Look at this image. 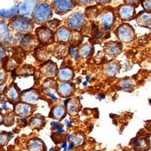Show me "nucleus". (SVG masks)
<instances>
[{"label":"nucleus","mask_w":151,"mask_h":151,"mask_svg":"<svg viewBox=\"0 0 151 151\" xmlns=\"http://www.w3.org/2000/svg\"><path fill=\"white\" fill-rule=\"evenodd\" d=\"M32 16L33 21L37 24L48 22L52 17V7L45 2H40L35 8Z\"/></svg>","instance_id":"obj_1"},{"label":"nucleus","mask_w":151,"mask_h":151,"mask_svg":"<svg viewBox=\"0 0 151 151\" xmlns=\"http://www.w3.org/2000/svg\"><path fill=\"white\" fill-rule=\"evenodd\" d=\"M11 27L15 33L26 34L33 29V24L29 17L21 15L16 16L11 22Z\"/></svg>","instance_id":"obj_2"},{"label":"nucleus","mask_w":151,"mask_h":151,"mask_svg":"<svg viewBox=\"0 0 151 151\" xmlns=\"http://www.w3.org/2000/svg\"><path fill=\"white\" fill-rule=\"evenodd\" d=\"M117 36L119 40L125 43L130 42L134 39V30L131 25L123 24L117 29Z\"/></svg>","instance_id":"obj_3"},{"label":"nucleus","mask_w":151,"mask_h":151,"mask_svg":"<svg viewBox=\"0 0 151 151\" xmlns=\"http://www.w3.org/2000/svg\"><path fill=\"white\" fill-rule=\"evenodd\" d=\"M52 5L57 14H64L73 9L75 2L73 0H53Z\"/></svg>","instance_id":"obj_4"},{"label":"nucleus","mask_w":151,"mask_h":151,"mask_svg":"<svg viewBox=\"0 0 151 151\" xmlns=\"http://www.w3.org/2000/svg\"><path fill=\"white\" fill-rule=\"evenodd\" d=\"M37 4V0H25L18 6L19 14L21 16L27 17L33 15L34 9Z\"/></svg>","instance_id":"obj_5"},{"label":"nucleus","mask_w":151,"mask_h":151,"mask_svg":"<svg viewBox=\"0 0 151 151\" xmlns=\"http://www.w3.org/2000/svg\"><path fill=\"white\" fill-rule=\"evenodd\" d=\"M115 21V16L111 10H106L101 14L98 18L100 25L104 29H110Z\"/></svg>","instance_id":"obj_6"},{"label":"nucleus","mask_w":151,"mask_h":151,"mask_svg":"<svg viewBox=\"0 0 151 151\" xmlns=\"http://www.w3.org/2000/svg\"><path fill=\"white\" fill-rule=\"evenodd\" d=\"M67 24L69 27H70L71 29L78 30L84 25V15L82 13H79V12L74 13L67 18Z\"/></svg>","instance_id":"obj_7"},{"label":"nucleus","mask_w":151,"mask_h":151,"mask_svg":"<svg viewBox=\"0 0 151 151\" xmlns=\"http://www.w3.org/2000/svg\"><path fill=\"white\" fill-rule=\"evenodd\" d=\"M36 34L40 41L43 44H49L53 42L54 34L52 29L49 27H42L36 29Z\"/></svg>","instance_id":"obj_8"},{"label":"nucleus","mask_w":151,"mask_h":151,"mask_svg":"<svg viewBox=\"0 0 151 151\" xmlns=\"http://www.w3.org/2000/svg\"><path fill=\"white\" fill-rule=\"evenodd\" d=\"M118 14L119 17H120V19L123 20V21L132 20L135 16L134 7L133 5H128V4L121 5L120 7L119 8Z\"/></svg>","instance_id":"obj_9"},{"label":"nucleus","mask_w":151,"mask_h":151,"mask_svg":"<svg viewBox=\"0 0 151 151\" xmlns=\"http://www.w3.org/2000/svg\"><path fill=\"white\" fill-rule=\"evenodd\" d=\"M39 98H40V94L35 89H29L24 91L21 94V100L23 102L28 104H33L37 101Z\"/></svg>","instance_id":"obj_10"},{"label":"nucleus","mask_w":151,"mask_h":151,"mask_svg":"<svg viewBox=\"0 0 151 151\" xmlns=\"http://www.w3.org/2000/svg\"><path fill=\"white\" fill-rule=\"evenodd\" d=\"M32 111V106L26 103L17 104L14 107V112L16 115L21 118H25L28 116Z\"/></svg>","instance_id":"obj_11"},{"label":"nucleus","mask_w":151,"mask_h":151,"mask_svg":"<svg viewBox=\"0 0 151 151\" xmlns=\"http://www.w3.org/2000/svg\"><path fill=\"white\" fill-rule=\"evenodd\" d=\"M40 71L42 74L46 77H54L58 73V68L55 63L50 61L44 64Z\"/></svg>","instance_id":"obj_12"},{"label":"nucleus","mask_w":151,"mask_h":151,"mask_svg":"<svg viewBox=\"0 0 151 151\" xmlns=\"http://www.w3.org/2000/svg\"><path fill=\"white\" fill-rule=\"evenodd\" d=\"M137 23L141 27H151V13L147 11L141 12L136 17Z\"/></svg>","instance_id":"obj_13"},{"label":"nucleus","mask_w":151,"mask_h":151,"mask_svg":"<svg viewBox=\"0 0 151 151\" xmlns=\"http://www.w3.org/2000/svg\"><path fill=\"white\" fill-rule=\"evenodd\" d=\"M74 87L70 83H61L58 85L57 87V91L59 95L62 97H68L73 92Z\"/></svg>","instance_id":"obj_14"},{"label":"nucleus","mask_w":151,"mask_h":151,"mask_svg":"<svg viewBox=\"0 0 151 151\" xmlns=\"http://www.w3.org/2000/svg\"><path fill=\"white\" fill-rule=\"evenodd\" d=\"M27 149L29 151H46V147L42 141L34 138L28 142Z\"/></svg>","instance_id":"obj_15"},{"label":"nucleus","mask_w":151,"mask_h":151,"mask_svg":"<svg viewBox=\"0 0 151 151\" xmlns=\"http://www.w3.org/2000/svg\"><path fill=\"white\" fill-rule=\"evenodd\" d=\"M106 54L110 57H116L120 53L121 45L117 42H109L105 47Z\"/></svg>","instance_id":"obj_16"},{"label":"nucleus","mask_w":151,"mask_h":151,"mask_svg":"<svg viewBox=\"0 0 151 151\" xmlns=\"http://www.w3.org/2000/svg\"><path fill=\"white\" fill-rule=\"evenodd\" d=\"M56 37L58 40L62 42L69 41L71 37V31L67 27L59 28L56 32Z\"/></svg>","instance_id":"obj_17"},{"label":"nucleus","mask_w":151,"mask_h":151,"mask_svg":"<svg viewBox=\"0 0 151 151\" xmlns=\"http://www.w3.org/2000/svg\"><path fill=\"white\" fill-rule=\"evenodd\" d=\"M120 69V65L118 62L111 61L104 67V73L108 76H113L119 72Z\"/></svg>","instance_id":"obj_18"},{"label":"nucleus","mask_w":151,"mask_h":151,"mask_svg":"<svg viewBox=\"0 0 151 151\" xmlns=\"http://www.w3.org/2000/svg\"><path fill=\"white\" fill-rule=\"evenodd\" d=\"M58 79L60 81H62L63 83H65V82H68V81L71 80L73 79V72L71 69L67 68V67L62 68L58 70Z\"/></svg>","instance_id":"obj_19"},{"label":"nucleus","mask_w":151,"mask_h":151,"mask_svg":"<svg viewBox=\"0 0 151 151\" xmlns=\"http://www.w3.org/2000/svg\"><path fill=\"white\" fill-rule=\"evenodd\" d=\"M66 104H67L66 106H67V110L69 114H70L71 116H74L78 113L79 107H80L78 101H76V99L68 100Z\"/></svg>","instance_id":"obj_20"},{"label":"nucleus","mask_w":151,"mask_h":151,"mask_svg":"<svg viewBox=\"0 0 151 151\" xmlns=\"http://www.w3.org/2000/svg\"><path fill=\"white\" fill-rule=\"evenodd\" d=\"M12 40V37L9 33V28L3 23H1V42L4 43H9Z\"/></svg>","instance_id":"obj_21"},{"label":"nucleus","mask_w":151,"mask_h":151,"mask_svg":"<svg viewBox=\"0 0 151 151\" xmlns=\"http://www.w3.org/2000/svg\"><path fill=\"white\" fill-rule=\"evenodd\" d=\"M51 113L54 119L60 120L65 115V108L61 105H56L52 108Z\"/></svg>","instance_id":"obj_22"},{"label":"nucleus","mask_w":151,"mask_h":151,"mask_svg":"<svg viewBox=\"0 0 151 151\" xmlns=\"http://www.w3.org/2000/svg\"><path fill=\"white\" fill-rule=\"evenodd\" d=\"M17 14H19L18 6H14L9 10H5V9L1 10V17L4 18H11L14 16L16 17Z\"/></svg>","instance_id":"obj_23"},{"label":"nucleus","mask_w":151,"mask_h":151,"mask_svg":"<svg viewBox=\"0 0 151 151\" xmlns=\"http://www.w3.org/2000/svg\"><path fill=\"white\" fill-rule=\"evenodd\" d=\"M45 123V119L42 117H34L31 119L29 122L31 126L35 129H41L44 126Z\"/></svg>","instance_id":"obj_24"},{"label":"nucleus","mask_w":151,"mask_h":151,"mask_svg":"<svg viewBox=\"0 0 151 151\" xmlns=\"http://www.w3.org/2000/svg\"><path fill=\"white\" fill-rule=\"evenodd\" d=\"M93 47L90 44H86L83 45L79 49V55L83 58H88L92 53Z\"/></svg>","instance_id":"obj_25"},{"label":"nucleus","mask_w":151,"mask_h":151,"mask_svg":"<svg viewBox=\"0 0 151 151\" xmlns=\"http://www.w3.org/2000/svg\"><path fill=\"white\" fill-rule=\"evenodd\" d=\"M134 83L133 81L130 80V79H125V80L121 81L119 84V87L121 89H123L125 91H132L134 88Z\"/></svg>","instance_id":"obj_26"},{"label":"nucleus","mask_w":151,"mask_h":151,"mask_svg":"<svg viewBox=\"0 0 151 151\" xmlns=\"http://www.w3.org/2000/svg\"><path fill=\"white\" fill-rule=\"evenodd\" d=\"M33 43H34V37H33L30 35L24 36L21 38V45L24 48H29V47L32 46Z\"/></svg>","instance_id":"obj_27"},{"label":"nucleus","mask_w":151,"mask_h":151,"mask_svg":"<svg viewBox=\"0 0 151 151\" xmlns=\"http://www.w3.org/2000/svg\"><path fill=\"white\" fill-rule=\"evenodd\" d=\"M69 139H70V141L71 142V144L73 146L77 147L83 144L84 137L82 134H76L74 136H70Z\"/></svg>","instance_id":"obj_28"},{"label":"nucleus","mask_w":151,"mask_h":151,"mask_svg":"<svg viewBox=\"0 0 151 151\" xmlns=\"http://www.w3.org/2000/svg\"><path fill=\"white\" fill-rule=\"evenodd\" d=\"M6 95L8 96V98H10L12 101H17L19 97L18 91L14 86H11L8 88L7 91H6Z\"/></svg>","instance_id":"obj_29"},{"label":"nucleus","mask_w":151,"mask_h":151,"mask_svg":"<svg viewBox=\"0 0 151 151\" xmlns=\"http://www.w3.org/2000/svg\"><path fill=\"white\" fill-rule=\"evenodd\" d=\"M134 147L137 150H144L147 148V144L144 139H137L134 142Z\"/></svg>","instance_id":"obj_30"},{"label":"nucleus","mask_w":151,"mask_h":151,"mask_svg":"<svg viewBox=\"0 0 151 151\" xmlns=\"http://www.w3.org/2000/svg\"><path fill=\"white\" fill-rule=\"evenodd\" d=\"M75 4L81 5V6H86V5H91L94 2V0H73Z\"/></svg>","instance_id":"obj_31"},{"label":"nucleus","mask_w":151,"mask_h":151,"mask_svg":"<svg viewBox=\"0 0 151 151\" xmlns=\"http://www.w3.org/2000/svg\"><path fill=\"white\" fill-rule=\"evenodd\" d=\"M142 5L144 9L147 12L151 11V0H142Z\"/></svg>","instance_id":"obj_32"},{"label":"nucleus","mask_w":151,"mask_h":151,"mask_svg":"<svg viewBox=\"0 0 151 151\" xmlns=\"http://www.w3.org/2000/svg\"><path fill=\"white\" fill-rule=\"evenodd\" d=\"M9 139V134H6V133H4V134H1V145H5L6 143L8 142Z\"/></svg>","instance_id":"obj_33"},{"label":"nucleus","mask_w":151,"mask_h":151,"mask_svg":"<svg viewBox=\"0 0 151 151\" xmlns=\"http://www.w3.org/2000/svg\"><path fill=\"white\" fill-rule=\"evenodd\" d=\"M139 2H140V0H125V4L133 5V6L137 5Z\"/></svg>","instance_id":"obj_34"},{"label":"nucleus","mask_w":151,"mask_h":151,"mask_svg":"<svg viewBox=\"0 0 151 151\" xmlns=\"http://www.w3.org/2000/svg\"><path fill=\"white\" fill-rule=\"evenodd\" d=\"M111 0H94V2H98L100 4H106L109 3Z\"/></svg>","instance_id":"obj_35"},{"label":"nucleus","mask_w":151,"mask_h":151,"mask_svg":"<svg viewBox=\"0 0 151 151\" xmlns=\"http://www.w3.org/2000/svg\"><path fill=\"white\" fill-rule=\"evenodd\" d=\"M2 109L3 110H6L8 109V106H7V104L6 103H4L3 104H2Z\"/></svg>","instance_id":"obj_36"},{"label":"nucleus","mask_w":151,"mask_h":151,"mask_svg":"<svg viewBox=\"0 0 151 151\" xmlns=\"http://www.w3.org/2000/svg\"><path fill=\"white\" fill-rule=\"evenodd\" d=\"M147 141H148V143H149L150 144H151V134L149 136V137H148Z\"/></svg>","instance_id":"obj_37"},{"label":"nucleus","mask_w":151,"mask_h":151,"mask_svg":"<svg viewBox=\"0 0 151 151\" xmlns=\"http://www.w3.org/2000/svg\"><path fill=\"white\" fill-rule=\"evenodd\" d=\"M148 151H151V148H150V149H149V150H148Z\"/></svg>","instance_id":"obj_38"}]
</instances>
